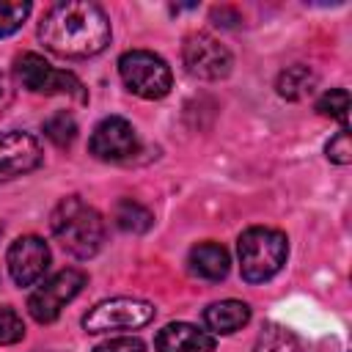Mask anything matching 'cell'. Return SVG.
I'll return each mask as SVG.
<instances>
[{
	"label": "cell",
	"mask_w": 352,
	"mask_h": 352,
	"mask_svg": "<svg viewBox=\"0 0 352 352\" xmlns=\"http://www.w3.org/2000/svg\"><path fill=\"white\" fill-rule=\"evenodd\" d=\"M38 38L60 58H91L110 44V19L96 3H55L38 22Z\"/></svg>",
	"instance_id": "obj_1"
},
{
	"label": "cell",
	"mask_w": 352,
	"mask_h": 352,
	"mask_svg": "<svg viewBox=\"0 0 352 352\" xmlns=\"http://www.w3.org/2000/svg\"><path fill=\"white\" fill-rule=\"evenodd\" d=\"M50 228L60 248L72 253L74 258H91L99 253L104 242V220L102 214L88 206L80 195L63 198L52 214H50Z\"/></svg>",
	"instance_id": "obj_2"
},
{
	"label": "cell",
	"mask_w": 352,
	"mask_h": 352,
	"mask_svg": "<svg viewBox=\"0 0 352 352\" xmlns=\"http://www.w3.org/2000/svg\"><path fill=\"white\" fill-rule=\"evenodd\" d=\"M236 253H239L242 278L248 283H264L272 275H278V270L283 267L286 253H289V242H286V234L278 228L253 226V228L239 234Z\"/></svg>",
	"instance_id": "obj_3"
},
{
	"label": "cell",
	"mask_w": 352,
	"mask_h": 352,
	"mask_svg": "<svg viewBox=\"0 0 352 352\" xmlns=\"http://www.w3.org/2000/svg\"><path fill=\"white\" fill-rule=\"evenodd\" d=\"M118 74H121L124 85L140 99H162L173 85L170 66L148 50L124 52L118 58Z\"/></svg>",
	"instance_id": "obj_4"
},
{
	"label": "cell",
	"mask_w": 352,
	"mask_h": 352,
	"mask_svg": "<svg viewBox=\"0 0 352 352\" xmlns=\"http://www.w3.org/2000/svg\"><path fill=\"white\" fill-rule=\"evenodd\" d=\"M14 74L16 80L22 82V88L33 91V94H44V96H52V94H60V96H72L77 102H85L88 94H85V85L80 82L77 74L72 72H63V69H55L50 60H44L41 55L36 52H25L14 60Z\"/></svg>",
	"instance_id": "obj_5"
},
{
	"label": "cell",
	"mask_w": 352,
	"mask_h": 352,
	"mask_svg": "<svg viewBox=\"0 0 352 352\" xmlns=\"http://www.w3.org/2000/svg\"><path fill=\"white\" fill-rule=\"evenodd\" d=\"M154 305L138 297H110L96 302L85 316V333H110V330H138L154 319Z\"/></svg>",
	"instance_id": "obj_6"
},
{
	"label": "cell",
	"mask_w": 352,
	"mask_h": 352,
	"mask_svg": "<svg viewBox=\"0 0 352 352\" xmlns=\"http://www.w3.org/2000/svg\"><path fill=\"white\" fill-rule=\"evenodd\" d=\"M85 286V272L66 267L60 272H55L52 278H47L30 297H28V311L36 322L47 324L55 322L60 316V311L66 308V302H72Z\"/></svg>",
	"instance_id": "obj_7"
},
{
	"label": "cell",
	"mask_w": 352,
	"mask_h": 352,
	"mask_svg": "<svg viewBox=\"0 0 352 352\" xmlns=\"http://www.w3.org/2000/svg\"><path fill=\"white\" fill-rule=\"evenodd\" d=\"M184 69L198 80H223L231 72V52L209 33H190L182 47Z\"/></svg>",
	"instance_id": "obj_8"
},
{
	"label": "cell",
	"mask_w": 352,
	"mask_h": 352,
	"mask_svg": "<svg viewBox=\"0 0 352 352\" xmlns=\"http://www.w3.org/2000/svg\"><path fill=\"white\" fill-rule=\"evenodd\" d=\"M88 148L102 162H124V160H129V157L138 154L140 140H138L135 126L126 118L107 116V118H102L94 126L91 140H88Z\"/></svg>",
	"instance_id": "obj_9"
},
{
	"label": "cell",
	"mask_w": 352,
	"mask_h": 352,
	"mask_svg": "<svg viewBox=\"0 0 352 352\" xmlns=\"http://www.w3.org/2000/svg\"><path fill=\"white\" fill-rule=\"evenodd\" d=\"M6 264H8V272H11L16 286H33L50 270V248L41 236L25 234V236L11 242Z\"/></svg>",
	"instance_id": "obj_10"
},
{
	"label": "cell",
	"mask_w": 352,
	"mask_h": 352,
	"mask_svg": "<svg viewBox=\"0 0 352 352\" xmlns=\"http://www.w3.org/2000/svg\"><path fill=\"white\" fill-rule=\"evenodd\" d=\"M38 140L22 129H0V182L25 176L41 165Z\"/></svg>",
	"instance_id": "obj_11"
},
{
	"label": "cell",
	"mask_w": 352,
	"mask_h": 352,
	"mask_svg": "<svg viewBox=\"0 0 352 352\" xmlns=\"http://www.w3.org/2000/svg\"><path fill=\"white\" fill-rule=\"evenodd\" d=\"M154 349L157 352H214V336L187 322H170L157 333Z\"/></svg>",
	"instance_id": "obj_12"
},
{
	"label": "cell",
	"mask_w": 352,
	"mask_h": 352,
	"mask_svg": "<svg viewBox=\"0 0 352 352\" xmlns=\"http://www.w3.org/2000/svg\"><path fill=\"white\" fill-rule=\"evenodd\" d=\"M190 272L204 278V280H223L228 275V267H231V258H228V250L217 242H198L192 250H190Z\"/></svg>",
	"instance_id": "obj_13"
},
{
	"label": "cell",
	"mask_w": 352,
	"mask_h": 352,
	"mask_svg": "<svg viewBox=\"0 0 352 352\" xmlns=\"http://www.w3.org/2000/svg\"><path fill=\"white\" fill-rule=\"evenodd\" d=\"M250 322V308L242 300H220L204 311V324L212 333H236Z\"/></svg>",
	"instance_id": "obj_14"
},
{
	"label": "cell",
	"mask_w": 352,
	"mask_h": 352,
	"mask_svg": "<svg viewBox=\"0 0 352 352\" xmlns=\"http://www.w3.org/2000/svg\"><path fill=\"white\" fill-rule=\"evenodd\" d=\"M275 88H278V94L286 96V99H302V96H308V94L316 88V74H314L308 66L297 63V66H289V69H283V72L278 74Z\"/></svg>",
	"instance_id": "obj_15"
},
{
	"label": "cell",
	"mask_w": 352,
	"mask_h": 352,
	"mask_svg": "<svg viewBox=\"0 0 352 352\" xmlns=\"http://www.w3.org/2000/svg\"><path fill=\"white\" fill-rule=\"evenodd\" d=\"M113 220H116V226H118L121 231L143 234V231L151 228L154 214H151L143 204H138V201H132V198H124V201L116 204V209H113Z\"/></svg>",
	"instance_id": "obj_16"
},
{
	"label": "cell",
	"mask_w": 352,
	"mask_h": 352,
	"mask_svg": "<svg viewBox=\"0 0 352 352\" xmlns=\"http://www.w3.org/2000/svg\"><path fill=\"white\" fill-rule=\"evenodd\" d=\"M253 352H305V346L283 324H267V327H261V333L253 344Z\"/></svg>",
	"instance_id": "obj_17"
},
{
	"label": "cell",
	"mask_w": 352,
	"mask_h": 352,
	"mask_svg": "<svg viewBox=\"0 0 352 352\" xmlns=\"http://www.w3.org/2000/svg\"><path fill=\"white\" fill-rule=\"evenodd\" d=\"M44 135H47L58 148H69V146L74 143V138H77V121H74V116L66 113V110L52 113V116L44 121Z\"/></svg>",
	"instance_id": "obj_18"
},
{
	"label": "cell",
	"mask_w": 352,
	"mask_h": 352,
	"mask_svg": "<svg viewBox=\"0 0 352 352\" xmlns=\"http://www.w3.org/2000/svg\"><path fill=\"white\" fill-rule=\"evenodd\" d=\"M316 113L341 121V129H346V118H349V91H346V88H330V91H324V94L316 99Z\"/></svg>",
	"instance_id": "obj_19"
},
{
	"label": "cell",
	"mask_w": 352,
	"mask_h": 352,
	"mask_svg": "<svg viewBox=\"0 0 352 352\" xmlns=\"http://www.w3.org/2000/svg\"><path fill=\"white\" fill-rule=\"evenodd\" d=\"M30 14L28 0H0V36H11Z\"/></svg>",
	"instance_id": "obj_20"
},
{
	"label": "cell",
	"mask_w": 352,
	"mask_h": 352,
	"mask_svg": "<svg viewBox=\"0 0 352 352\" xmlns=\"http://www.w3.org/2000/svg\"><path fill=\"white\" fill-rule=\"evenodd\" d=\"M22 338H25V322H22V316L11 305H3L0 308V346L16 344Z\"/></svg>",
	"instance_id": "obj_21"
},
{
	"label": "cell",
	"mask_w": 352,
	"mask_h": 352,
	"mask_svg": "<svg viewBox=\"0 0 352 352\" xmlns=\"http://www.w3.org/2000/svg\"><path fill=\"white\" fill-rule=\"evenodd\" d=\"M327 160L336 165H349L352 162V146H349V129H341L330 138V143L324 146Z\"/></svg>",
	"instance_id": "obj_22"
},
{
	"label": "cell",
	"mask_w": 352,
	"mask_h": 352,
	"mask_svg": "<svg viewBox=\"0 0 352 352\" xmlns=\"http://www.w3.org/2000/svg\"><path fill=\"white\" fill-rule=\"evenodd\" d=\"M94 352H146V344L135 336H118V338H107L96 344Z\"/></svg>",
	"instance_id": "obj_23"
},
{
	"label": "cell",
	"mask_w": 352,
	"mask_h": 352,
	"mask_svg": "<svg viewBox=\"0 0 352 352\" xmlns=\"http://www.w3.org/2000/svg\"><path fill=\"white\" fill-rule=\"evenodd\" d=\"M14 102V85H11V77L0 72V113Z\"/></svg>",
	"instance_id": "obj_24"
},
{
	"label": "cell",
	"mask_w": 352,
	"mask_h": 352,
	"mask_svg": "<svg viewBox=\"0 0 352 352\" xmlns=\"http://www.w3.org/2000/svg\"><path fill=\"white\" fill-rule=\"evenodd\" d=\"M36 352H58V349H36Z\"/></svg>",
	"instance_id": "obj_25"
}]
</instances>
